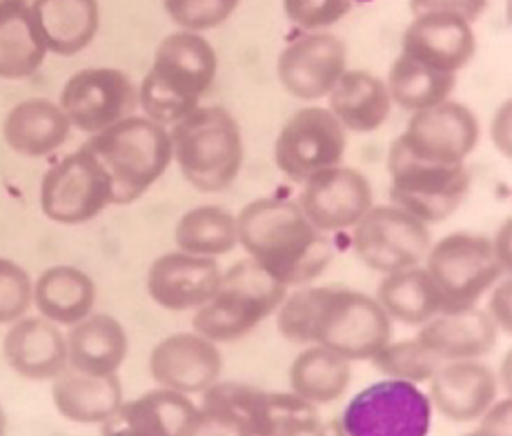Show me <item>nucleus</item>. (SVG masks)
Returning a JSON list of instances; mask_svg holds the SVG:
<instances>
[{"mask_svg": "<svg viewBox=\"0 0 512 436\" xmlns=\"http://www.w3.org/2000/svg\"><path fill=\"white\" fill-rule=\"evenodd\" d=\"M277 327L294 345H321L348 361H370L392 341V321L370 294L346 287H303L285 296Z\"/></svg>", "mask_w": 512, "mask_h": 436, "instance_id": "1", "label": "nucleus"}, {"mask_svg": "<svg viewBox=\"0 0 512 436\" xmlns=\"http://www.w3.org/2000/svg\"><path fill=\"white\" fill-rule=\"evenodd\" d=\"M239 245L281 285H305L326 270L334 256L330 234L319 232L297 201L265 196L236 216Z\"/></svg>", "mask_w": 512, "mask_h": 436, "instance_id": "2", "label": "nucleus"}, {"mask_svg": "<svg viewBox=\"0 0 512 436\" xmlns=\"http://www.w3.org/2000/svg\"><path fill=\"white\" fill-rule=\"evenodd\" d=\"M216 72L219 58L203 34L179 29L165 36L139 85L141 114L163 127H172L201 107Z\"/></svg>", "mask_w": 512, "mask_h": 436, "instance_id": "3", "label": "nucleus"}, {"mask_svg": "<svg viewBox=\"0 0 512 436\" xmlns=\"http://www.w3.org/2000/svg\"><path fill=\"white\" fill-rule=\"evenodd\" d=\"M170 130L172 161L194 190L225 192L245 161L241 127L225 107H196Z\"/></svg>", "mask_w": 512, "mask_h": 436, "instance_id": "4", "label": "nucleus"}, {"mask_svg": "<svg viewBox=\"0 0 512 436\" xmlns=\"http://www.w3.org/2000/svg\"><path fill=\"white\" fill-rule=\"evenodd\" d=\"M112 181L114 205H130L150 190L172 165L167 127L132 114L85 143Z\"/></svg>", "mask_w": 512, "mask_h": 436, "instance_id": "5", "label": "nucleus"}, {"mask_svg": "<svg viewBox=\"0 0 512 436\" xmlns=\"http://www.w3.org/2000/svg\"><path fill=\"white\" fill-rule=\"evenodd\" d=\"M285 296L288 287L245 259L223 272L216 292L194 310L192 327L214 343L239 341L277 312Z\"/></svg>", "mask_w": 512, "mask_h": 436, "instance_id": "6", "label": "nucleus"}, {"mask_svg": "<svg viewBox=\"0 0 512 436\" xmlns=\"http://www.w3.org/2000/svg\"><path fill=\"white\" fill-rule=\"evenodd\" d=\"M441 296V312L475 307L506 272L501 270L490 239L481 234L455 232L430 245L423 261Z\"/></svg>", "mask_w": 512, "mask_h": 436, "instance_id": "7", "label": "nucleus"}, {"mask_svg": "<svg viewBox=\"0 0 512 436\" xmlns=\"http://www.w3.org/2000/svg\"><path fill=\"white\" fill-rule=\"evenodd\" d=\"M390 201L421 223L446 221L464 205L470 192V170L461 165L423 163L392 143L388 154Z\"/></svg>", "mask_w": 512, "mask_h": 436, "instance_id": "8", "label": "nucleus"}, {"mask_svg": "<svg viewBox=\"0 0 512 436\" xmlns=\"http://www.w3.org/2000/svg\"><path fill=\"white\" fill-rule=\"evenodd\" d=\"M339 423L348 436H428L432 403L419 385L386 379L354 394Z\"/></svg>", "mask_w": 512, "mask_h": 436, "instance_id": "9", "label": "nucleus"}, {"mask_svg": "<svg viewBox=\"0 0 512 436\" xmlns=\"http://www.w3.org/2000/svg\"><path fill=\"white\" fill-rule=\"evenodd\" d=\"M41 210L56 225H85L114 205L112 181L83 145L49 167L41 181Z\"/></svg>", "mask_w": 512, "mask_h": 436, "instance_id": "10", "label": "nucleus"}, {"mask_svg": "<svg viewBox=\"0 0 512 436\" xmlns=\"http://www.w3.org/2000/svg\"><path fill=\"white\" fill-rule=\"evenodd\" d=\"M432 245L430 227L397 205H372L352 227V247L374 272L390 274L426 261Z\"/></svg>", "mask_w": 512, "mask_h": 436, "instance_id": "11", "label": "nucleus"}, {"mask_svg": "<svg viewBox=\"0 0 512 436\" xmlns=\"http://www.w3.org/2000/svg\"><path fill=\"white\" fill-rule=\"evenodd\" d=\"M58 105L72 130L94 136L139 114V85L121 69L87 67L67 78Z\"/></svg>", "mask_w": 512, "mask_h": 436, "instance_id": "12", "label": "nucleus"}, {"mask_svg": "<svg viewBox=\"0 0 512 436\" xmlns=\"http://www.w3.org/2000/svg\"><path fill=\"white\" fill-rule=\"evenodd\" d=\"M348 132L328 107H305L294 112L274 143V163L292 183H305L328 167L341 165Z\"/></svg>", "mask_w": 512, "mask_h": 436, "instance_id": "13", "label": "nucleus"}, {"mask_svg": "<svg viewBox=\"0 0 512 436\" xmlns=\"http://www.w3.org/2000/svg\"><path fill=\"white\" fill-rule=\"evenodd\" d=\"M479 134L475 112L448 98L435 107L412 114L406 130L395 143L417 161L461 165L477 150Z\"/></svg>", "mask_w": 512, "mask_h": 436, "instance_id": "14", "label": "nucleus"}, {"mask_svg": "<svg viewBox=\"0 0 512 436\" xmlns=\"http://www.w3.org/2000/svg\"><path fill=\"white\" fill-rule=\"evenodd\" d=\"M301 185L297 203L323 234L352 230L374 205L370 181L354 167H328Z\"/></svg>", "mask_w": 512, "mask_h": 436, "instance_id": "15", "label": "nucleus"}, {"mask_svg": "<svg viewBox=\"0 0 512 436\" xmlns=\"http://www.w3.org/2000/svg\"><path fill=\"white\" fill-rule=\"evenodd\" d=\"M348 69V47L328 32H305L285 45L277 61L281 87L299 101L326 98Z\"/></svg>", "mask_w": 512, "mask_h": 436, "instance_id": "16", "label": "nucleus"}, {"mask_svg": "<svg viewBox=\"0 0 512 436\" xmlns=\"http://www.w3.org/2000/svg\"><path fill=\"white\" fill-rule=\"evenodd\" d=\"M223 356L219 345L199 332H176L154 345L150 374L159 388L181 394H203L219 381Z\"/></svg>", "mask_w": 512, "mask_h": 436, "instance_id": "17", "label": "nucleus"}, {"mask_svg": "<svg viewBox=\"0 0 512 436\" xmlns=\"http://www.w3.org/2000/svg\"><path fill=\"white\" fill-rule=\"evenodd\" d=\"M401 54L443 74H459L477 54L472 23L455 14H417L401 36Z\"/></svg>", "mask_w": 512, "mask_h": 436, "instance_id": "18", "label": "nucleus"}, {"mask_svg": "<svg viewBox=\"0 0 512 436\" xmlns=\"http://www.w3.org/2000/svg\"><path fill=\"white\" fill-rule=\"evenodd\" d=\"M221 267L216 259L187 252H167L147 270V294L167 312L199 310L221 283Z\"/></svg>", "mask_w": 512, "mask_h": 436, "instance_id": "19", "label": "nucleus"}, {"mask_svg": "<svg viewBox=\"0 0 512 436\" xmlns=\"http://www.w3.org/2000/svg\"><path fill=\"white\" fill-rule=\"evenodd\" d=\"M428 383L432 410L455 423L479 421L499 396V374L479 359L443 363Z\"/></svg>", "mask_w": 512, "mask_h": 436, "instance_id": "20", "label": "nucleus"}, {"mask_svg": "<svg viewBox=\"0 0 512 436\" xmlns=\"http://www.w3.org/2000/svg\"><path fill=\"white\" fill-rule=\"evenodd\" d=\"M3 356L12 372L25 381H54L67 368V339L63 327L43 316H23L7 325Z\"/></svg>", "mask_w": 512, "mask_h": 436, "instance_id": "21", "label": "nucleus"}, {"mask_svg": "<svg viewBox=\"0 0 512 436\" xmlns=\"http://www.w3.org/2000/svg\"><path fill=\"white\" fill-rule=\"evenodd\" d=\"M199 414L190 396L156 388L134 401H123L101 425V436H185Z\"/></svg>", "mask_w": 512, "mask_h": 436, "instance_id": "22", "label": "nucleus"}, {"mask_svg": "<svg viewBox=\"0 0 512 436\" xmlns=\"http://www.w3.org/2000/svg\"><path fill=\"white\" fill-rule=\"evenodd\" d=\"M417 339L443 363L470 361L484 359L495 350L499 330L486 310H479L475 305L432 316L428 323L419 325Z\"/></svg>", "mask_w": 512, "mask_h": 436, "instance_id": "23", "label": "nucleus"}, {"mask_svg": "<svg viewBox=\"0 0 512 436\" xmlns=\"http://www.w3.org/2000/svg\"><path fill=\"white\" fill-rule=\"evenodd\" d=\"M29 21L47 54L76 56L101 27L98 0H29Z\"/></svg>", "mask_w": 512, "mask_h": 436, "instance_id": "24", "label": "nucleus"}, {"mask_svg": "<svg viewBox=\"0 0 512 436\" xmlns=\"http://www.w3.org/2000/svg\"><path fill=\"white\" fill-rule=\"evenodd\" d=\"M70 134L72 125L61 105L43 96L16 103L3 121L5 145L25 158H45L58 152Z\"/></svg>", "mask_w": 512, "mask_h": 436, "instance_id": "25", "label": "nucleus"}, {"mask_svg": "<svg viewBox=\"0 0 512 436\" xmlns=\"http://www.w3.org/2000/svg\"><path fill=\"white\" fill-rule=\"evenodd\" d=\"M52 401L67 421L103 425L123 405V383L118 374H87L67 365L52 381Z\"/></svg>", "mask_w": 512, "mask_h": 436, "instance_id": "26", "label": "nucleus"}, {"mask_svg": "<svg viewBox=\"0 0 512 436\" xmlns=\"http://www.w3.org/2000/svg\"><path fill=\"white\" fill-rule=\"evenodd\" d=\"M326 98L328 109L348 134L377 132L392 112L386 81L363 69H346Z\"/></svg>", "mask_w": 512, "mask_h": 436, "instance_id": "27", "label": "nucleus"}, {"mask_svg": "<svg viewBox=\"0 0 512 436\" xmlns=\"http://www.w3.org/2000/svg\"><path fill=\"white\" fill-rule=\"evenodd\" d=\"M67 365L87 374H118L130 352L123 323L110 314L92 312L67 327Z\"/></svg>", "mask_w": 512, "mask_h": 436, "instance_id": "28", "label": "nucleus"}, {"mask_svg": "<svg viewBox=\"0 0 512 436\" xmlns=\"http://www.w3.org/2000/svg\"><path fill=\"white\" fill-rule=\"evenodd\" d=\"M241 412L252 436H314L321 428L317 405L294 392H265L243 385Z\"/></svg>", "mask_w": 512, "mask_h": 436, "instance_id": "29", "label": "nucleus"}, {"mask_svg": "<svg viewBox=\"0 0 512 436\" xmlns=\"http://www.w3.org/2000/svg\"><path fill=\"white\" fill-rule=\"evenodd\" d=\"M32 305L43 319L58 327H72L94 312L96 283L81 267H47L34 281Z\"/></svg>", "mask_w": 512, "mask_h": 436, "instance_id": "30", "label": "nucleus"}, {"mask_svg": "<svg viewBox=\"0 0 512 436\" xmlns=\"http://www.w3.org/2000/svg\"><path fill=\"white\" fill-rule=\"evenodd\" d=\"M374 299L390 321L417 327L443 310L441 296L423 265L383 274Z\"/></svg>", "mask_w": 512, "mask_h": 436, "instance_id": "31", "label": "nucleus"}, {"mask_svg": "<svg viewBox=\"0 0 512 436\" xmlns=\"http://www.w3.org/2000/svg\"><path fill=\"white\" fill-rule=\"evenodd\" d=\"M352 361L321 345H308L290 365V388L312 405H328L346 394Z\"/></svg>", "mask_w": 512, "mask_h": 436, "instance_id": "32", "label": "nucleus"}, {"mask_svg": "<svg viewBox=\"0 0 512 436\" xmlns=\"http://www.w3.org/2000/svg\"><path fill=\"white\" fill-rule=\"evenodd\" d=\"M176 250L219 259L239 245L236 216L219 205H199L187 210L174 227Z\"/></svg>", "mask_w": 512, "mask_h": 436, "instance_id": "33", "label": "nucleus"}, {"mask_svg": "<svg viewBox=\"0 0 512 436\" xmlns=\"http://www.w3.org/2000/svg\"><path fill=\"white\" fill-rule=\"evenodd\" d=\"M386 85L392 105H399L406 112L415 114L419 109H428L448 101L457 87V76L437 72V69H430L399 54L390 67Z\"/></svg>", "mask_w": 512, "mask_h": 436, "instance_id": "34", "label": "nucleus"}, {"mask_svg": "<svg viewBox=\"0 0 512 436\" xmlns=\"http://www.w3.org/2000/svg\"><path fill=\"white\" fill-rule=\"evenodd\" d=\"M243 383L216 381L203 392L199 414L185 436H252L241 412Z\"/></svg>", "mask_w": 512, "mask_h": 436, "instance_id": "35", "label": "nucleus"}, {"mask_svg": "<svg viewBox=\"0 0 512 436\" xmlns=\"http://www.w3.org/2000/svg\"><path fill=\"white\" fill-rule=\"evenodd\" d=\"M47 49L29 21V9L18 18L0 25V78L23 81L43 67Z\"/></svg>", "mask_w": 512, "mask_h": 436, "instance_id": "36", "label": "nucleus"}, {"mask_svg": "<svg viewBox=\"0 0 512 436\" xmlns=\"http://www.w3.org/2000/svg\"><path fill=\"white\" fill-rule=\"evenodd\" d=\"M370 361L386 379L406 381L415 385L428 383L443 365V361L437 359L417 336L397 343L390 341L386 348H381Z\"/></svg>", "mask_w": 512, "mask_h": 436, "instance_id": "37", "label": "nucleus"}, {"mask_svg": "<svg viewBox=\"0 0 512 436\" xmlns=\"http://www.w3.org/2000/svg\"><path fill=\"white\" fill-rule=\"evenodd\" d=\"M241 0H163L165 14L185 32H210L228 23Z\"/></svg>", "mask_w": 512, "mask_h": 436, "instance_id": "38", "label": "nucleus"}, {"mask_svg": "<svg viewBox=\"0 0 512 436\" xmlns=\"http://www.w3.org/2000/svg\"><path fill=\"white\" fill-rule=\"evenodd\" d=\"M34 281L25 267L0 256V325H12L32 310Z\"/></svg>", "mask_w": 512, "mask_h": 436, "instance_id": "39", "label": "nucleus"}, {"mask_svg": "<svg viewBox=\"0 0 512 436\" xmlns=\"http://www.w3.org/2000/svg\"><path fill=\"white\" fill-rule=\"evenodd\" d=\"M354 5V0H283L288 21L301 32H323L337 25Z\"/></svg>", "mask_w": 512, "mask_h": 436, "instance_id": "40", "label": "nucleus"}, {"mask_svg": "<svg viewBox=\"0 0 512 436\" xmlns=\"http://www.w3.org/2000/svg\"><path fill=\"white\" fill-rule=\"evenodd\" d=\"M488 0H410L412 16L426 12L455 14L468 23H475L486 12Z\"/></svg>", "mask_w": 512, "mask_h": 436, "instance_id": "41", "label": "nucleus"}, {"mask_svg": "<svg viewBox=\"0 0 512 436\" xmlns=\"http://www.w3.org/2000/svg\"><path fill=\"white\" fill-rule=\"evenodd\" d=\"M488 296V307L486 314L490 321L497 325L499 332L510 334L512 332V279L510 274L501 276V279L490 287Z\"/></svg>", "mask_w": 512, "mask_h": 436, "instance_id": "42", "label": "nucleus"}, {"mask_svg": "<svg viewBox=\"0 0 512 436\" xmlns=\"http://www.w3.org/2000/svg\"><path fill=\"white\" fill-rule=\"evenodd\" d=\"M466 436H512V403L501 399L490 405V410L479 419V428Z\"/></svg>", "mask_w": 512, "mask_h": 436, "instance_id": "43", "label": "nucleus"}, {"mask_svg": "<svg viewBox=\"0 0 512 436\" xmlns=\"http://www.w3.org/2000/svg\"><path fill=\"white\" fill-rule=\"evenodd\" d=\"M490 141L501 156H512V101H504L490 121Z\"/></svg>", "mask_w": 512, "mask_h": 436, "instance_id": "44", "label": "nucleus"}, {"mask_svg": "<svg viewBox=\"0 0 512 436\" xmlns=\"http://www.w3.org/2000/svg\"><path fill=\"white\" fill-rule=\"evenodd\" d=\"M490 247L495 252V259L499 261L501 270L506 274H512V221L506 218L504 223L499 225V230L490 239Z\"/></svg>", "mask_w": 512, "mask_h": 436, "instance_id": "45", "label": "nucleus"}, {"mask_svg": "<svg viewBox=\"0 0 512 436\" xmlns=\"http://www.w3.org/2000/svg\"><path fill=\"white\" fill-rule=\"evenodd\" d=\"M29 9V0H0V25L23 16Z\"/></svg>", "mask_w": 512, "mask_h": 436, "instance_id": "46", "label": "nucleus"}, {"mask_svg": "<svg viewBox=\"0 0 512 436\" xmlns=\"http://www.w3.org/2000/svg\"><path fill=\"white\" fill-rule=\"evenodd\" d=\"M314 436H348V434L343 432L339 421H330L326 425H321V428L317 430V434H314Z\"/></svg>", "mask_w": 512, "mask_h": 436, "instance_id": "47", "label": "nucleus"}, {"mask_svg": "<svg viewBox=\"0 0 512 436\" xmlns=\"http://www.w3.org/2000/svg\"><path fill=\"white\" fill-rule=\"evenodd\" d=\"M0 436H7V412L0 403Z\"/></svg>", "mask_w": 512, "mask_h": 436, "instance_id": "48", "label": "nucleus"}]
</instances>
